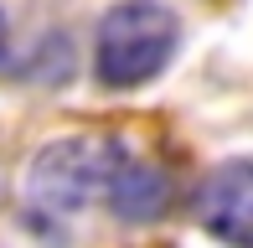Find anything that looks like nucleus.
<instances>
[{
	"instance_id": "f257e3e1",
	"label": "nucleus",
	"mask_w": 253,
	"mask_h": 248,
	"mask_svg": "<svg viewBox=\"0 0 253 248\" xmlns=\"http://www.w3.org/2000/svg\"><path fill=\"white\" fill-rule=\"evenodd\" d=\"M181 47V21L160 0H119L103 10L93 37V73L103 88H140L170 67Z\"/></svg>"
},
{
	"instance_id": "f03ea898",
	"label": "nucleus",
	"mask_w": 253,
	"mask_h": 248,
	"mask_svg": "<svg viewBox=\"0 0 253 248\" xmlns=\"http://www.w3.org/2000/svg\"><path fill=\"white\" fill-rule=\"evenodd\" d=\"M109 155H114V140H52V145H42L31 171H26L31 212L47 222L78 217L109 186Z\"/></svg>"
},
{
	"instance_id": "7ed1b4c3",
	"label": "nucleus",
	"mask_w": 253,
	"mask_h": 248,
	"mask_svg": "<svg viewBox=\"0 0 253 248\" xmlns=\"http://www.w3.org/2000/svg\"><path fill=\"white\" fill-rule=\"evenodd\" d=\"M197 222L222 248H253V161H222L202 181Z\"/></svg>"
},
{
	"instance_id": "20e7f679",
	"label": "nucleus",
	"mask_w": 253,
	"mask_h": 248,
	"mask_svg": "<svg viewBox=\"0 0 253 248\" xmlns=\"http://www.w3.org/2000/svg\"><path fill=\"white\" fill-rule=\"evenodd\" d=\"M103 202L114 207L119 222H155L170 202V181L166 171L150 161H140L134 150H124L114 140V155H109V186H103Z\"/></svg>"
},
{
	"instance_id": "39448f33",
	"label": "nucleus",
	"mask_w": 253,
	"mask_h": 248,
	"mask_svg": "<svg viewBox=\"0 0 253 248\" xmlns=\"http://www.w3.org/2000/svg\"><path fill=\"white\" fill-rule=\"evenodd\" d=\"M5 41H10V26H5V10H0V52H5Z\"/></svg>"
}]
</instances>
